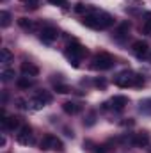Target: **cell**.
Here are the masks:
<instances>
[{
	"label": "cell",
	"instance_id": "obj_1",
	"mask_svg": "<svg viewBox=\"0 0 151 153\" xmlns=\"http://www.w3.org/2000/svg\"><path fill=\"white\" fill-rule=\"evenodd\" d=\"M114 84L119 87H142L146 84L144 76L132 73V71H121L117 76H114Z\"/></svg>",
	"mask_w": 151,
	"mask_h": 153
},
{
	"label": "cell",
	"instance_id": "obj_2",
	"mask_svg": "<svg viewBox=\"0 0 151 153\" xmlns=\"http://www.w3.org/2000/svg\"><path fill=\"white\" fill-rule=\"evenodd\" d=\"M64 55L68 57V61H70L75 68H78V66H80V64H78V62H80V59L87 55V48H85V46H82L78 41H73L71 45H68V46H66Z\"/></svg>",
	"mask_w": 151,
	"mask_h": 153
},
{
	"label": "cell",
	"instance_id": "obj_3",
	"mask_svg": "<svg viewBox=\"0 0 151 153\" xmlns=\"http://www.w3.org/2000/svg\"><path fill=\"white\" fill-rule=\"evenodd\" d=\"M114 66V57L107 52H100L93 57V62H91V68L96 70V71H105V70H110Z\"/></svg>",
	"mask_w": 151,
	"mask_h": 153
},
{
	"label": "cell",
	"instance_id": "obj_4",
	"mask_svg": "<svg viewBox=\"0 0 151 153\" xmlns=\"http://www.w3.org/2000/svg\"><path fill=\"white\" fill-rule=\"evenodd\" d=\"M39 150H43V152H48V150L62 152V150H64V144H62V141H61L57 135L46 134V135L41 139V143H39Z\"/></svg>",
	"mask_w": 151,
	"mask_h": 153
},
{
	"label": "cell",
	"instance_id": "obj_5",
	"mask_svg": "<svg viewBox=\"0 0 151 153\" xmlns=\"http://www.w3.org/2000/svg\"><path fill=\"white\" fill-rule=\"evenodd\" d=\"M82 23H84L85 27H89V29H96V30H100V29H101V18H100V13H98V11H93L91 14H84Z\"/></svg>",
	"mask_w": 151,
	"mask_h": 153
},
{
	"label": "cell",
	"instance_id": "obj_6",
	"mask_svg": "<svg viewBox=\"0 0 151 153\" xmlns=\"http://www.w3.org/2000/svg\"><path fill=\"white\" fill-rule=\"evenodd\" d=\"M39 38H41V41H43V43L50 45V43H53L55 39L59 38V29H57V27H44V29L41 30Z\"/></svg>",
	"mask_w": 151,
	"mask_h": 153
},
{
	"label": "cell",
	"instance_id": "obj_7",
	"mask_svg": "<svg viewBox=\"0 0 151 153\" xmlns=\"http://www.w3.org/2000/svg\"><path fill=\"white\" fill-rule=\"evenodd\" d=\"M2 126L5 130H16L20 126V117H16V116H5V111H2Z\"/></svg>",
	"mask_w": 151,
	"mask_h": 153
},
{
	"label": "cell",
	"instance_id": "obj_8",
	"mask_svg": "<svg viewBox=\"0 0 151 153\" xmlns=\"http://www.w3.org/2000/svg\"><path fill=\"white\" fill-rule=\"evenodd\" d=\"M16 139H18L20 144H30L32 143V128L29 125H23L20 128V134L16 135Z\"/></svg>",
	"mask_w": 151,
	"mask_h": 153
},
{
	"label": "cell",
	"instance_id": "obj_9",
	"mask_svg": "<svg viewBox=\"0 0 151 153\" xmlns=\"http://www.w3.org/2000/svg\"><path fill=\"white\" fill-rule=\"evenodd\" d=\"M132 52H133V55H135V57H139V59L146 57V55H148V43H146V41H142V39L135 41V43L132 45Z\"/></svg>",
	"mask_w": 151,
	"mask_h": 153
},
{
	"label": "cell",
	"instance_id": "obj_10",
	"mask_svg": "<svg viewBox=\"0 0 151 153\" xmlns=\"http://www.w3.org/2000/svg\"><path fill=\"white\" fill-rule=\"evenodd\" d=\"M132 144L137 146V148H144L150 144V134L148 132H139V134H133L132 135Z\"/></svg>",
	"mask_w": 151,
	"mask_h": 153
},
{
	"label": "cell",
	"instance_id": "obj_11",
	"mask_svg": "<svg viewBox=\"0 0 151 153\" xmlns=\"http://www.w3.org/2000/svg\"><path fill=\"white\" fill-rule=\"evenodd\" d=\"M126 105H128V98L126 96L117 94V96H114L112 100H110V107H112L114 111H123Z\"/></svg>",
	"mask_w": 151,
	"mask_h": 153
},
{
	"label": "cell",
	"instance_id": "obj_12",
	"mask_svg": "<svg viewBox=\"0 0 151 153\" xmlns=\"http://www.w3.org/2000/svg\"><path fill=\"white\" fill-rule=\"evenodd\" d=\"M21 71H23V75L25 76L39 75V68L36 66V64H32V62H23V64H21Z\"/></svg>",
	"mask_w": 151,
	"mask_h": 153
},
{
	"label": "cell",
	"instance_id": "obj_13",
	"mask_svg": "<svg viewBox=\"0 0 151 153\" xmlns=\"http://www.w3.org/2000/svg\"><path fill=\"white\" fill-rule=\"evenodd\" d=\"M62 111L66 114H78L80 112V105L75 103V102H64L62 103Z\"/></svg>",
	"mask_w": 151,
	"mask_h": 153
},
{
	"label": "cell",
	"instance_id": "obj_14",
	"mask_svg": "<svg viewBox=\"0 0 151 153\" xmlns=\"http://www.w3.org/2000/svg\"><path fill=\"white\" fill-rule=\"evenodd\" d=\"M141 32L146 34V36H150L151 34V13H146L144 22H142V27H141Z\"/></svg>",
	"mask_w": 151,
	"mask_h": 153
},
{
	"label": "cell",
	"instance_id": "obj_15",
	"mask_svg": "<svg viewBox=\"0 0 151 153\" xmlns=\"http://www.w3.org/2000/svg\"><path fill=\"white\" fill-rule=\"evenodd\" d=\"M100 18H101V29H109L114 25V18L109 13H100Z\"/></svg>",
	"mask_w": 151,
	"mask_h": 153
},
{
	"label": "cell",
	"instance_id": "obj_16",
	"mask_svg": "<svg viewBox=\"0 0 151 153\" xmlns=\"http://www.w3.org/2000/svg\"><path fill=\"white\" fill-rule=\"evenodd\" d=\"M18 25L23 29V30H32L34 29V22L32 20H29V18H25V16H21V18H18Z\"/></svg>",
	"mask_w": 151,
	"mask_h": 153
},
{
	"label": "cell",
	"instance_id": "obj_17",
	"mask_svg": "<svg viewBox=\"0 0 151 153\" xmlns=\"http://www.w3.org/2000/svg\"><path fill=\"white\" fill-rule=\"evenodd\" d=\"M128 30H130V22L121 23V25H119V29L115 30V38H117V39H123L126 34H128Z\"/></svg>",
	"mask_w": 151,
	"mask_h": 153
},
{
	"label": "cell",
	"instance_id": "obj_18",
	"mask_svg": "<svg viewBox=\"0 0 151 153\" xmlns=\"http://www.w3.org/2000/svg\"><path fill=\"white\" fill-rule=\"evenodd\" d=\"M16 85H18L20 89H29V87L34 85V82H32L29 76H20V78L16 80Z\"/></svg>",
	"mask_w": 151,
	"mask_h": 153
},
{
	"label": "cell",
	"instance_id": "obj_19",
	"mask_svg": "<svg viewBox=\"0 0 151 153\" xmlns=\"http://www.w3.org/2000/svg\"><path fill=\"white\" fill-rule=\"evenodd\" d=\"M34 98H38L39 102H41V103H44V105H46V103H50V102H52V94H50V93H48V91H38V93H36V96H34Z\"/></svg>",
	"mask_w": 151,
	"mask_h": 153
},
{
	"label": "cell",
	"instance_id": "obj_20",
	"mask_svg": "<svg viewBox=\"0 0 151 153\" xmlns=\"http://www.w3.org/2000/svg\"><path fill=\"white\" fill-rule=\"evenodd\" d=\"M139 111H141L142 114H151V98H146V100L141 102Z\"/></svg>",
	"mask_w": 151,
	"mask_h": 153
},
{
	"label": "cell",
	"instance_id": "obj_21",
	"mask_svg": "<svg viewBox=\"0 0 151 153\" xmlns=\"http://www.w3.org/2000/svg\"><path fill=\"white\" fill-rule=\"evenodd\" d=\"M0 20H2L0 25L5 29V27H9V23H11V14H9L7 11H2V13H0Z\"/></svg>",
	"mask_w": 151,
	"mask_h": 153
},
{
	"label": "cell",
	"instance_id": "obj_22",
	"mask_svg": "<svg viewBox=\"0 0 151 153\" xmlns=\"http://www.w3.org/2000/svg\"><path fill=\"white\" fill-rule=\"evenodd\" d=\"M11 61H13V53H11V52H9L7 48H2V62H4V64L7 66V64H9Z\"/></svg>",
	"mask_w": 151,
	"mask_h": 153
},
{
	"label": "cell",
	"instance_id": "obj_23",
	"mask_svg": "<svg viewBox=\"0 0 151 153\" xmlns=\"http://www.w3.org/2000/svg\"><path fill=\"white\" fill-rule=\"evenodd\" d=\"M21 4H23L27 9H32V11L39 7V0H21Z\"/></svg>",
	"mask_w": 151,
	"mask_h": 153
},
{
	"label": "cell",
	"instance_id": "obj_24",
	"mask_svg": "<svg viewBox=\"0 0 151 153\" xmlns=\"http://www.w3.org/2000/svg\"><path fill=\"white\" fill-rule=\"evenodd\" d=\"M55 91L61 94H68V93H71V87H68L66 84H55Z\"/></svg>",
	"mask_w": 151,
	"mask_h": 153
},
{
	"label": "cell",
	"instance_id": "obj_25",
	"mask_svg": "<svg viewBox=\"0 0 151 153\" xmlns=\"http://www.w3.org/2000/svg\"><path fill=\"white\" fill-rule=\"evenodd\" d=\"M13 76H14V70H9V68H5V70L2 71V80H4V82H9Z\"/></svg>",
	"mask_w": 151,
	"mask_h": 153
},
{
	"label": "cell",
	"instance_id": "obj_26",
	"mask_svg": "<svg viewBox=\"0 0 151 153\" xmlns=\"http://www.w3.org/2000/svg\"><path fill=\"white\" fill-rule=\"evenodd\" d=\"M87 11H89V7H87L85 4H82V2L75 4V13H78V14H84V13H87Z\"/></svg>",
	"mask_w": 151,
	"mask_h": 153
},
{
	"label": "cell",
	"instance_id": "obj_27",
	"mask_svg": "<svg viewBox=\"0 0 151 153\" xmlns=\"http://www.w3.org/2000/svg\"><path fill=\"white\" fill-rule=\"evenodd\" d=\"M48 2H50L52 5H61V7L68 4V0H48Z\"/></svg>",
	"mask_w": 151,
	"mask_h": 153
},
{
	"label": "cell",
	"instance_id": "obj_28",
	"mask_svg": "<svg viewBox=\"0 0 151 153\" xmlns=\"http://www.w3.org/2000/svg\"><path fill=\"white\" fill-rule=\"evenodd\" d=\"M94 85H98V87H105L107 82H105L103 78H96V80H94Z\"/></svg>",
	"mask_w": 151,
	"mask_h": 153
},
{
	"label": "cell",
	"instance_id": "obj_29",
	"mask_svg": "<svg viewBox=\"0 0 151 153\" xmlns=\"http://www.w3.org/2000/svg\"><path fill=\"white\" fill-rule=\"evenodd\" d=\"M16 103H18V107H20V109H25V107H27V105H25L27 102H25V100H21V98H18V100H16Z\"/></svg>",
	"mask_w": 151,
	"mask_h": 153
}]
</instances>
